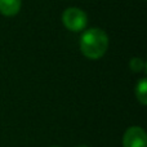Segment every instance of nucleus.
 I'll list each match as a JSON object with an SVG mask.
<instances>
[{"instance_id": "f257e3e1", "label": "nucleus", "mask_w": 147, "mask_h": 147, "mask_svg": "<svg viewBox=\"0 0 147 147\" xmlns=\"http://www.w3.org/2000/svg\"><path fill=\"white\" fill-rule=\"evenodd\" d=\"M109 49V36L101 28H89L81 35L80 51L86 58L99 59Z\"/></svg>"}, {"instance_id": "f03ea898", "label": "nucleus", "mask_w": 147, "mask_h": 147, "mask_svg": "<svg viewBox=\"0 0 147 147\" xmlns=\"http://www.w3.org/2000/svg\"><path fill=\"white\" fill-rule=\"evenodd\" d=\"M62 22H63L65 27H67L70 31H79L84 30L88 23V17H86L85 12H83L79 8H67L63 13H62Z\"/></svg>"}, {"instance_id": "7ed1b4c3", "label": "nucleus", "mask_w": 147, "mask_h": 147, "mask_svg": "<svg viewBox=\"0 0 147 147\" xmlns=\"http://www.w3.org/2000/svg\"><path fill=\"white\" fill-rule=\"evenodd\" d=\"M123 147H147V136L141 127H130L124 133Z\"/></svg>"}, {"instance_id": "20e7f679", "label": "nucleus", "mask_w": 147, "mask_h": 147, "mask_svg": "<svg viewBox=\"0 0 147 147\" xmlns=\"http://www.w3.org/2000/svg\"><path fill=\"white\" fill-rule=\"evenodd\" d=\"M21 0H0V13L7 17H13L21 9Z\"/></svg>"}, {"instance_id": "39448f33", "label": "nucleus", "mask_w": 147, "mask_h": 147, "mask_svg": "<svg viewBox=\"0 0 147 147\" xmlns=\"http://www.w3.org/2000/svg\"><path fill=\"white\" fill-rule=\"evenodd\" d=\"M136 97L142 105L147 103V80L141 79L136 85Z\"/></svg>"}, {"instance_id": "423d86ee", "label": "nucleus", "mask_w": 147, "mask_h": 147, "mask_svg": "<svg viewBox=\"0 0 147 147\" xmlns=\"http://www.w3.org/2000/svg\"><path fill=\"white\" fill-rule=\"evenodd\" d=\"M129 66H130V70H132V71L140 72V71H142L143 67H145V62H143V59L138 58V57H133L129 62Z\"/></svg>"}, {"instance_id": "0eeeda50", "label": "nucleus", "mask_w": 147, "mask_h": 147, "mask_svg": "<svg viewBox=\"0 0 147 147\" xmlns=\"http://www.w3.org/2000/svg\"><path fill=\"white\" fill-rule=\"evenodd\" d=\"M79 147H88V146H79Z\"/></svg>"}, {"instance_id": "6e6552de", "label": "nucleus", "mask_w": 147, "mask_h": 147, "mask_svg": "<svg viewBox=\"0 0 147 147\" xmlns=\"http://www.w3.org/2000/svg\"><path fill=\"white\" fill-rule=\"evenodd\" d=\"M53 147H59V146H53Z\"/></svg>"}]
</instances>
